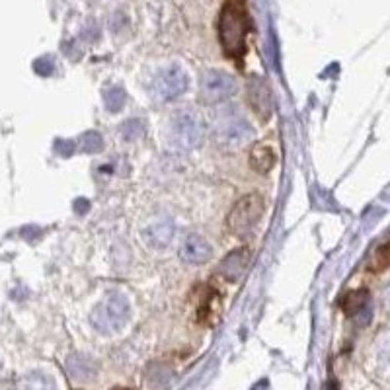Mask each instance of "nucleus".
Instances as JSON below:
<instances>
[{
    "instance_id": "f8f14e48",
    "label": "nucleus",
    "mask_w": 390,
    "mask_h": 390,
    "mask_svg": "<svg viewBox=\"0 0 390 390\" xmlns=\"http://www.w3.org/2000/svg\"><path fill=\"white\" fill-rule=\"evenodd\" d=\"M248 98H250V104L254 107V112L262 119H267L271 115V92L262 80H250Z\"/></svg>"
},
{
    "instance_id": "20e7f679",
    "label": "nucleus",
    "mask_w": 390,
    "mask_h": 390,
    "mask_svg": "<svg viewBox=\"0 0 390 390\" xmlns=\"http://www.w3.org/2000/svg\"><path fill=\"white\" fill-rule=\"evenodd\" d=\"M262 215H264V200L257 193H252V195L242 197L232 207V211L229 213V219H227V225H229V230L232 234L246 237V234H250L254 230L257 220L262 219Z\"/></svg>"
},
{
    "instance_id": "423d86ee",
    "label": "nucleus",
    "mask_w": 390,
    "mask_h": 390,
    "mask_svg": "<svg viewBox=\"0 0 390 390\" xmlns=\"http://www.w3.org/2000/svg\"><path fill=\"white\" fill-rule=\"evenodd\" d=\"M170 133L180 149H195L203 141V123L193 112H180L172 119Z\"/></svg>"
},
{
    "instance_id": "aec40b11",
    "label": "nucleus",
    "mask_w": 390,
    "mask_h": 390,
    "mask_svg": "<svg viewBox=\"0 0 390 390\" xmlns=\"http://www.w3.org/2000/svg\"><path fill=\"white\" fill-rule=\"evenodd\" d=\"M387 295H389V301H390V283H389V289H387Z\"/></svg>"
},
{
    "instance_id": "dca6fc26",
    "label": "nucleus",
    "mask_w": 390,
    "mask_h": 390,
    "mask_svg": "<svg viewBox=\"0 0 390 390\" xmlns=\"http://www.w3.org/2000/svg\"><path fill=\"white\" fill-rule=\"evenodd\" d=\"M105 105H107V110L110 112H119L121 107L125 105V92L119 88V86H115L112 88L110 92H105Z\"/></svg>"
},
{
    "instance_id": "412c9836",
    "label": "nucleus",
    "mask_w": 390,
    "mask_h": 390,
    "mask_svg": "<svg viewBox=\"0 0 390 390\" xmlns=\"http://www.w3.org/2000/svg\"><path fill=\"white\" fill-rule=\"evenodd\" d=\"M115 390H125V389H115Z\"/></svg>"
},
{
    "instance_id": "f03ea898",
    "label": "nucleus",
    "mask_w": 390,
    "mask_h": 390,
    "mask_svg": "<svg viewBox=\"0 0 390 390\" xmlns=\"http://www.w3.org/2000/svg\"><path fill=\"white\" fill-rule=\"evenodd\" d=\"M131 318V306L123 293H112L96 306L92 313V326L102 333H115L123 330Z\"/></svg>"
},
{
    "instance_id": "39448f33",
    "label": "nucleus",
    "mask_w": 390,
    "mask_h": 390,
    "mask_svg": "<svg viewBox=\"0 0 390 390\" xmlns=\"http://www.w3.org/2000/svg\"><path fill=\"white\" fill-rule=\"evenodd\" d=\"M237 92V80L225 70H207L203 73L200 84V98L203 104L213 105L225 102Z\"/></svg>"
},
{
    "instance_id": "ddd939ff",
    "label": "nucleus",
    "mask_w": 390,
    "mask_h": 390,
    "mask_svg": "<svg viewBox=\"0 0 390 390\" xmlns=\"http://www.w3.org/2000/svg\"><path fill=\"white\" fill-rule=\"evenodd\" d=\"M250 164L260 174H267L276 166V154L271 151V147L266 143L256 144L250 153Z\"/></svg>"
},
{
    "instance_id": "f3484780",
    "label": "nucleus",
    "mask_w": 390,
    "mask_h": 390,
    "mask_svg": "<svg viewBox=\"0 0 390 390\" xmlns=\"http://www.w3.org/2000/svg\"><path fill=\"white\" fill-rule=\"evenodd\" d=\"M390 266V242L389 244H384L381 246L377 252H375V256L371 260V269L373 271H381L384 267Z\"/></svg>"
},
{
    "instance_id": "0eeeda50",
    "label": "nucleus",
    "mask_w": 390,
    "mask_h": 390,
    "mask_svg": "<svg viewBox=\"0 0 390 390\" xmlns=\"http://www.w3.org/2000/svg\"><path fill=\"white\" fill-rule=\"evenodd\" d=\"M188 84L190 78L180 67H166L154 80L153 94L160 102H172L188 90Z\"/></svg>"
},
{
    "instance_id": "9b49d317",
    "label": "nucleus",
    "mask_w": 390,
    "mask_h": 390,
    "mask_svg": "<svg viewBox=\"0 0 390 390\" xmlns=\"http://www.w3.org/2000/svg\"><path fill=\"white\" fill-rule=\"evenodd\" d=\"M248 262H250V250H248V248L232 250L229 256L220 262L219 273L225 277L227 281H238V277L244 273Z\"/></svg>"
},
{
    "instance_id": "6ab92c4d",
    "label": "nucleus",
    "mask_w": 390,
    "mask_h": 390,
    "mask_svg": "<svg viewBox=\"0 0 390 390\" xmlns=\"http://www.w3.org/2000/svg\"><path fill=\"white\" fill-rule=\"evenodd\" d=\"M252 390H269V382H267V381H260Z\"/></svg>"
},
{
    "instance_id": "2eb2a0df",
    "label": "nucleus",
    "mask_w": 390,
    "mask_h": 390,
    "mask_svg": "<svg viewBox=\"0 0 390 390\" xmlns=\"http://www.w3.org/2000/svg\"><path fill=\"white\" fill-rule=\"evenodd\" d=\"M68 371L73 377H77V379H90L92 375H94V365L88 361L86 357H80V355H73L70 359H68Z\"/></svg>"
},
{
    "instance_id": "7ed1b4c3",
    "label": "nucleus",
    "mask_w": 390,
    "mask_h": 390,
    "mask_svg": "<svg viewBox=\"0 0 390 390\" xmlns=\"http://www.w3.org/2000/svg\"><path fill=\"white\" fill-rule=\"evenodd\" d=\"M215 133L219 137L220 143H225L227 147H242L248 141H252L254 129L246 117L242 115V112L234 105H230L217 115Z\"/></svg>"
},
{
    "instance_id": "9d476101",
    "label": "nucleus",
    "mask_w": 390,
    "mask_h": 390,
    "mask_svg": "<svg viewBox=\"0 0 390 390\" xmlns=\"http://www.w3.org/2000/svg\"><path fill=\"white\" fill-rule=\"evenodd\" d=\"M369 291L365 289H359V291H353L350 295L345 297L343 301V310L347 316L355 318L357 322L361 324H369L371 322V306H369Z\"/></svg>"
},
{
    "instance_id": "a211bd4d",
    "label": "nucleus",
    "mask_w": 390,
    "mask_h": 390,
    "mask_svg": "<svg viewBox=\"0 0 390 390\" xmlns=\"http://www.w3.org/2000/svg\"><path fill=\"white\" fill-rule=\"evenodd\" d=\"M82 151H86V153L102 151V137L98 133H86L82 137Z\"/></svg>"
},
{
    "instance_id": "4468645a",
    "label": "nucleus",
    "mask_w": 390,
    "mask_h": 390,
    "mask_svg": "<svg viewBox=\"0 0 390 390\" xmlns=\"http://www.w3.org/2000/svg\"><path fill=\"white\" fill-rule=\"evenodd\" d=\"M172 234H174V227L172 223H158V225H153L149 227L144 237H147V242L153 244L154 248H164L170 244Z\"/></svg>"
},
{
    "instance_id": "6e6552de",
    "label": "nucleus",
    "mask_w": 390,
    "mask_h": 390,
    "mask_svg": "<svg viewBox=\"0 0 390 390\" xmlns=\"http://www.w3.org/2000/svg\"><path fill=\"white\" fill-rule=\"evenodd\" d=\"M195 318L203 324H215L220 310V297L211 287H197L193 291Z\"/></svg>"
},
{
    "instance_id": "f257e3e1",
    "label": "nucleus",
    "mask_w": 390,
    "mask_h": 390,
    "mask_svg": "<svg viewBox=\"0 0 390 390\" xmlns=\"http://www.w3.org/2000/svg\"><path fill=\"white\" fill-rule=\"evenodd\" d=\"M250 31V22L242 4L238 0H229L220 10L219 38L220 45L229 57H242L246 53V36Z\"/></svg>"
},
{
    "instance_id": "1a4fd4ad",
    "label": "nucleus",
    "mask_w": 390,
    "mask_h": 390,
    "mask_svg": "<svg viewBox=\"0 0 390 390\" xmlns=\"http://www.w3.org/2000/svg\"><path fill=\"white\" fill-rule=\"evenodd\" d=\"M211 256H213V248L200 234H190L181 242L180 257L186 264H205Z\"/></svg>"
}]
</instances>
